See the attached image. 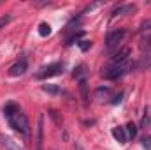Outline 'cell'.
Instances as JSON below:
<instances>
[{
  "mask_svg": "<svg viewBox=\"0 0 151 150\" xmlns=\"http://www.w3.org/2000/svg\"><path fill=\"white\" fill-rule=\"evenodd\" d=\"M79 90H81L83 101L88 103V83H86V79H79Z\"/></svg>",
  "mask_w": 151,
  "mask_h": 150,
  "instance_id": "11",
  "label": "cell"
},
{
  "mask_svg": "<svg viewBox=\"0 0 151 150\" xmlns=\"http://www.w3.org/2000/svg\"><path fill=\"white\" fill-rule=\"evenodd\" d=\"M90 46H91V42H90V41H81V42H79V48H81L83 51H86Z\"/></svg>",
  "mask_w": 151,
  "mask_h": 150,
  "instance_id": "20",
  "label": "cell"
},
{
  "mask_svg": "<svg viewBox=\"0 0 151 150\" xmlns=\"http://www.w3.org/2000/svg\"><path fill=\"white\" fill-rule=\"evenodd\" d=\"M130 67H132L130 62H128V64H119V66H113V64H111V66L102 73V76H104L106 79H118V78H121L123 74H127Z\"/></svg>",
  "mask_w": 151,
  "mask_h": 150,
  "instance_id": "2",
  "label": "cell"
},
{
  "mask_svg": "<svg viewBox=\"0 0 151 150\" xmlns=\"http://www.w3.org/2000/svg\"><path fill=\"white\" fill-rule=\"evenodd\" d=\"M4 117H5L9 127H12L16 133H19L27 141L30 140L32 129H30L28 117L25 115V111H23L16 103H7V104L4 106Z\"/></svg>",
  "mask_w": 151,
  "mask_h": 150,
  "instance_id": "1",
  "label": "cell"
},
{
  "mask_svg": "<svg viewBox=\"0 0 151 150\" xmlns=\"http://www.w3.org/2000/svg\"><path fill=\"white\" fill-rule=\"evenodd\" d=\"M42 124H44V118L40 117L39 118V129H37V150H42Z\"/></svg>",
  "mask_w": 151,
  "mask_h": 150,
  "instance_id": "13",
  "label": "cell"
},
{
  "mask_svg": "<svg viewBox=\"0 0 151 150\" xmlns=\"http://www.w3.org/2000/svg\"><path fill=\"white\" fill-rule=\"evenodd\" d=\"M150 125H151V115H150V111L146 110V111H144V117H142V120H141V127L146 129V127H150Z\"/></svg>",
  "mask_w": 151,
  "mask_h": 150,
  "instance_id": "17",
  "label": "cell"
},
{
  "mask_svg": "<svg viewBox=\"0 0 151 150\" xmlns=\"http://www.w3.org/2000/svg\"><path fill=\"white\" fill-rule=\"evenodd\" d=\"M128 60H130V50H128V48H123L121 51H118V53H116V55L113 57L111 64H113V66H119V64H128Z\"/></svg>",
  "mask_w": 151,
  "mask_h": 150,
  "instance_id": "7",
  "label": "cell"
},
{
  "mask_svg": "<svg viewBox=\"0 0 151 150\" xmlns=\"http://www.w3.org/2000/svg\"><path fill=\"white\" fill-rule=\"evenodd\" d=\"M139 69H151V53H142L141 60L137 62Z\"/></svg>",
  "mask_w": 151,
  "mask_h": 150,
  "instance_id": "10",
  "label": "cell"
},
{
  "mask_svg": "<svg viewBox=\"0 0 151 150\" xmlns=\"http://www.w3.org/2000/svg\"><path fill=\"white\" fill-rule=\"evenodd\" d=\"M127 138H135V134H137V127H135V124H132V122H128L127 124Z\"/></svg>",
  "mask_w": 151,
  "mask_h": 150,
  "instance_id": "16",
  "label": "cell"
},
{
  "mask_svg": "<svg viewBox=\"0 0 151 150\" xmlns=\"http://www.w3.org/2000/svg\"><path fill=\"white\" fill-rule=\"evenodd\" d=\"M49 34H51L49 23H40V25H39V36H40V37H47Z\"/></svg>",
  "mask_w": 151,
  "mask_h": 150,
  "instance_id": "14",
  "label": "cell"
},
{
  "mask_svg": "<svg viewBox=\"0 0 151 150\" xmlns=\"http://www.w3.org/2000/svg\"><path fill=\"white\" fill-rule=\"evenodd\" d=\"M141 145L146 150H151V136H144V138L141 140Z\"/></svg>",
  "mask_w": 151,
  "mask_h": 150,
  "instance_id": "19",
  "label": "cell"
},
{
  "mask_svg": "<svg viewBox=\"0 0 151 150\" xmlns=\"http://www.w3.org/2000/svg\"><path fill=\"white\" fill-rule=\"evenodd\" d=\"M135 11V5L134 4H123V5H118L113 9V16H127V14H132Z\"/></svg>",
  "mask_w": 151,
  "mask_h": 150,
  "instance_id": "8",
  "label": "cell"
},
{
  "mask_svg": "<svg viewBox=\"0 0 151 150\" xmlns=\"http://www.w3.org/2000/svg\"><path fill=\"white\" fill-rule=\"evenodd\" d=\"M0 147L4 150H25L14 138L7 136V134H4V133H0Z\"/></svg>",
  "mask_w": 151,
  "mask_h": 150,
  "instance_id": "4",
  "label": "cell"
},
{
  "mask_svg": "<svg viewBox=\"0 0 151 150\" xmlns=\"http://www.w3.org/2000/svg\"><path fill=\"white\" fill-rule=\"evenodd\" d=\"M76 150H84V149H83V147H81L79 143H76Z\"/></svg>",
  "mask_w": 151,
  "mask_h": 150,
  "instance_id": "23",
  "label": "cell"
},
{
  "mask_svg": "<svg viewBox=\"0 0 151 150\" xmlns=\"http://www.w3.org/2000/svg\"><path fill=\"white\" fill-rule=\"evenodd\" d=\"M62 69H63V64H62V62H55V64H49V66L42 67L37 74H35V78H37V79H46V78H51V76L60 74Z\"/></svg>",
  "mask_w": 151,
  "mask_h": 150,
  "instance_id": "3",
  "label": "cell"
},
{
  "mask_svg": "<svg viewBox=\"0 0 151 150\" xmlns=\"http://www.w3.org/2000/svg\"><path fill=\"white\" fill-rule=\"evenodd\" d=\"M141 48H142V53H144V51H146V53H151V37L142 39V44H141Z\"/></svg>",
  "mask_w": 151,
  "mask_h": 150,
  "instance_id": "18",
  "label": "cell"
},
{
  "mask_svg": "<svg viewBox=\"0 0 151 150\" xmlns=\"http://www.w3.org/2000/svg\"><path fill=\"white\" fill-rule=\"evenodd\" d=\"M42 90H44V92H47V94H62V90H60V87H58V85H49V83H47V85H44V87H42Z\"/></svg>",
  "mask_w": 151,
  "mask_h": 150,
  "instance_id": "15",
  "label": "cell"
},
{
  "mask_svg": "<svg viewBox=\"0 0 151 150\" xmlns=\"http://www.w3.org/2000/svg\"><path fill=\"white\" fill-rule=\"evenodd\" d=\"M113 138L118 141V143H127V131L125 127H114L113 129Z\"/></svg>",
  "mask_w": 151,
  "mask_h": 150,
  "instance_id": "9",
  "label": "cell"
},
{
  "mask_svg": "<svg viewBox=\"0 0 151 150\" xmlns=\"http://www.w3.org/2000/svg\"><path fill=\"white\" fill-rule=\"evenodd\" d=\"M125 30H114V32H111L109 36H107V39H106V46H107V50H113V48H116L121 41H123V37H125Z\"/></svg>",
  "mask_w": 151,
  "mask_h": 150,
  "instance_id": "5",
  "label": "cell"
},
{
  "mask_svg": "<svg viewBox=\"0 0 151 150\" xmlns=\"http://www.w3.org/2000/svg\"><path fill=\"white\" fill-rule=\"evenodd\" d=\"M88 67L84 66V64H81L77 69L74 71V78H79V79H86V74H88V71H86Z\"/></svg>",
  "mask_w": 151,
  "mask_h": 150,
  "instance_id": "12",
  "label": "cell"
},
{
  "mask_svg": "<svg viewBox=\"0 0 151 150\" xmlns=\"http://www.w3.org/2000/svg\"><path fill=\"white\" fill-rule=\"evenodd\" d=\"M27 69H28V62H27L25 58H21V60H18V62L9 69V76L18 78V76L25 74V73H27Z\"/></svg>",
  "mask_w": 151,
  "mask_h": 150,
  "instance_id": "6",
  "label": "cell"
},
{
  "mask_svg": "<svg viewBox=\"0 0 151 150\" xmlns=\"http://www.w3.org/2000/svg\"><path fill=\"white\" fill-rule=\"evenodd\" d=\"M141 30H142V32H146V30H151V20H146V21L141 25Z\"/></svg>",
  "mask_w": 151,
  "mask_h": 150,
  "instance_id": "21",
  "label": "cell"
},
{
  "mask_svg": "<svg viewBox=\"0 0 151 150\" xmlns=\"http://www.w3.org/2000/svg\"><path fill=\"white\" fill-rule=\"evenodd\" d=\"M9 20H11V16H4V18L0 20V28H2V27H4L5 23H9Z\"/></svg>",
  "mask_w": 151,
  "mask_h": 150,
  "instance_id": "22",
  "label": "cell"
}]
</instances>
